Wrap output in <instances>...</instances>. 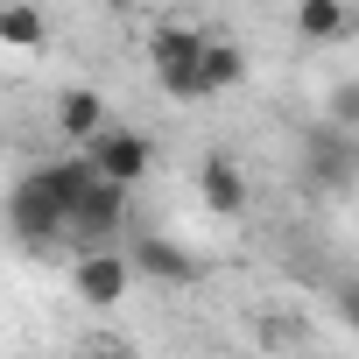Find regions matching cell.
I'll return each mask as SVG.
<instances>
[{
	"label": "cell",
	"instance_id": "3",
	"mask_svg": "<svg viewBox=\"0 0 359 359\" xmlns=\"http://www.w3.org/2000/svg\"><path fill=\"white\" fill-rule=\"evenodd\" d=\"M127 226V184H113V176H92V184L78 191V205L64 212V240L85 254V247H113Z\"/></svg>",
	"mask_w": 359,
	"mask_h": 359
},
{
	"label": "cell",
	"instance_id": "7",
	"mask_svg": "<svg viewBox=\"0 0 359 359\" xmlns=\"http://www.w3.org/2000/svg\"><path fill=\"white\" fill-rule=\"evenodd\" d=\"M134 275H148V282H162V289H198L205 282V254H191V247H176V240H141L134 254Z\"/></svg>",
	"mask_w": 359,
	"mask_h": 359
},
{
	"label": "cell",
	"instance_id": "14",
	"mask_svg": "<svg viewBox=\"0 0 359 359\" xmlns=\"http://www.w3.org/2000/svg\"><path fill=\"white\" fill-rule=\"evenodd\" d=\"M338 303H345V317L359 324V282H345V296H338Z\"/></svg>",
	"mask_w": 359,
	"mask_h": 359
},
{
	"label": "cell",
	"instance_id": "9",
	"mask_svg": "<svg viewBox=\"0 0 359 359\" xmlns=\"http://www.w3.org/2000/svg\"><path fill=\"white\" fill-rule=\"evenodd\" d=\"M198 78H205V99H212V92H240V85H247V50L226 43V36H205V50H198Z\"/></svg>",
	"mask_w": 359,
	"mask_h": 359
},
{
	"label": "cell",
	"instance_id": "4",
	"mask_svg": "<svg viewBox=\"0 0 359 359\" xmlns=\"http://www.w3.org/2000/svg\"><path fill=\"white\" fill-rule=\"evenodd\" d=\"M8 233H15L29 254H43V247H57V240H64V205L36 184V169H29V176H15V191H8Z\"/></svg>",
	"mask_w": 359,
	"mask_h": 359
},
{
	"label": "cell",
	"instance_id": "12",
	"mask_svg": "<svg viewBox=\"0 0 359 359\" xmlns=\"http://www.w3.org/2000/svg\"><path fill=\"white\" fill-rule=\"evenodd\" d=\"M0 43L8 50H43L50 29H43V15L29 8V0H8V8H0Z\"/></svg>",
	"mask_w": 359,
	"mask_h": 359
},
{
	"label": "cell",
	"instance_id": "6",
	"mask_svg": "<svg viewBox=\"0 0 359 359\" xmlns=\"http://www.w3.org/2000/svg\"><path fill=\"white\" fill-rule=\"evenodd\" d=\"M71 289H78V303L113 310V303H127V289H134V261L113 254V247H85L78 268H71Z\"/></svg>",
	"mask_w": 359,
	"mask_h": 359
},
{
	"label": "cell",
	"instance_id": "8",
	"mask_svg": "<svg viewBox=\"0 0 359 359\" xmlns=\"http://www.w3.org/2000/svg\"><path fill=\"white\" fill-rule=\"evenodd\" d=\"M198 198H205V212H219V219H240V212H247V176H240L233 155H205V162H198Z\"/></svg>",
	"mask_w": 359,
	"mask_h": 359
},
{
	"label": "cell",
	"instance_id": "5",
	"mask_svg": "<svg viewBox=\"0 0 359 359\" xmlns=\"http://www.w3.org/2000/svg\"><path fill=\"white\" fill-rule=\"evenodd\" d=\"M85 162H92L99 176H113V184H127V191H134L141 176L155 169V148H148V134H134V127H113V120H106V127L85 141Z\"/></svg>",
	"mask_w": 359,
	"mask_h": 359
},
{
	"label": "cell",
	"instance_id": "13",
	"mask_svg": "<svg viewBox=\"0 0 359 359\" xmlns=\"http://www.w3.org/2000/svg\"><path fill=\"white\" fill-rule=\"evenodd\" d=\"M324 120H338V127H352V134H359V78H338V85H331Z\"/></svg>",
	"mask_w": 359,
	"mask_h": 359
},
{
	"label": "cell",
	"instance_id": "2",
	"mask_svg": "<svg viewBox=\"0 0 359 359\" xmlns=\"http://www.w3.org/2000/svg\"><path fill=\"white\" fill-rule=\"evenodd\" d=\"M303 184L324 191V198H345L359 184V134L338 127V120H317L303 134Z\"/></svg>",
	"mask_w": 359,
	"mask_h": 359
},
{
	"label": "cell",
	"instance_id": "10",
	"mask_svg": "<svg viewBox=\"0 0 359 359\" xmlns=\"http://www.w3.org/2000/svg\"><path fill=\"white\" fill-rule=\"evenodd\" d=\"M296 36L303 43H345L352 36V8L345 0H296Z\"/></svg>",
	"mask_w": 359,
	"mask_h": 359
},
{
	"label": "cell",
	"instance_id": "15",
	"mask_svg": "<svg viewBox=\"0 0 359 359\" xmlns=\"http://www.w3.org/2000/svg\"><path fill=\"white\" fill-rule=\"evenodd\" d=\"M99 8H113V15H120V8H134V0H99Z\"/></svg>",
	"mask_w": 359,
	"mask_h": 359
},
{
	"label": "cell",
	"instance_id": "1",
	"mask_svg": "<svg viewBox=\"0 0 359 359\" xmlns=\"http://www.w3.org/2000/svg\"><path fill=\"white\" fill-rule=\"evenodd\" d=\"M198 50H205V29H184V22H155L148 29V64H155V78H162V92L176 106H198L205 99Z\"/></svg>",
	"mask_w": 359,
	"mask_h": 359
},
{
	"label": "cell",
	"instance_id": "11",
	"mask_svg": "<svg viewBox=\"0 0 359 359\" xmlns=\"http://www.w3.org/2000/svg\"><path fill=\"white\" fill-rule=\"evenodd\" d=\"M99 127H106V99H99V92H85V85H78V92H64V99H57V134H64V141H78V148H85Z\"/></svg>",
	"mask_w": 359,
	"mask_h": 359
}]
</instances>
